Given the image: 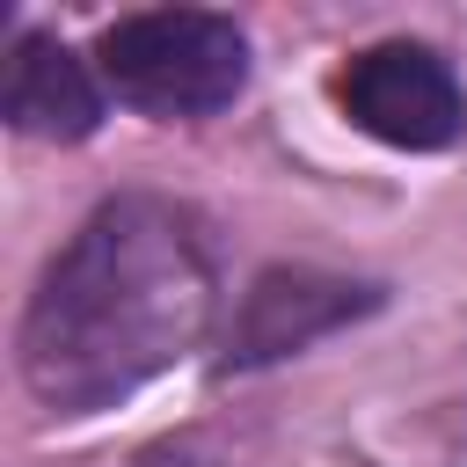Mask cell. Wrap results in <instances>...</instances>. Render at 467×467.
Returning <instances> with one entry per match:
<instances>
[{
	"label": "cell",
	"mask_w": 467,
	"mask_h": 467,
	"mask_svg": "<svg viewBox=\"0 0 467 467\" xmlns=\"http://www.w3.org/2000/svg\"><path fill=\"white\" fill-rule=\"evenodd\" d=\"M0 117L29 139H88L102 124V88L88 73V58H73L51 36H15L7 44V73H0Z\"/></svg>",
	"instance_id": "obj_5"
},
{
	"label": "cell",
	"mask_w": 467,
	"mask_h": 467,
	"mask_svg": "<svg viewBox=\"0 0 467 467\" xmlns=\"http://www.w3.org/2000/svg\"><path fill=\"white\" fill-rule=\"evenodd\" d=\"M219 277L197 219L124 190L80 219L22 314V379L58 416H95L190 358L212 328Z\"/></svg>",
	"instance_id": "obj_1"
},
{
	"label": "cell",
	"mask_w": 467,
	"mask_h": 467,
	"mask_svg": "<svg viewBox=\"0 0 467 467\" xmlns=\"http://www.w3.org/2000/svg\"><path fill=\"white\" fill-rule=\"evenodd\" d=\"M379 292L372 285H350V277H321V270H263L234 321H226V372L234 365H270L285 350H306L314 336L358 321Z\"/></svg>",
	"instance_id": "obj_4"
},
{
	"label": "cell",
	"mask_w": 467,
	"mask_h": 467,
	"mask_svg": "<svg viewBox=\"0 0 467 467\" xmlns=\"http://www.w3.org/2000/svg\"><path fill=\"white\" fill-rule=\"evenodd\" d=\"M343 109L358 131L387 139V146H409V153H438L467 131V95L452 80V66L423 44H372L343 66L336 80Z\"/></svg>",
	"instance_id": "obj_3"
},
{
	"label": "cell",
	"mask_w": 467,
	"mask_h": 467,
	"mask_svg": "<svg viewBox=\"0 0 467 467\" xmlns=\"http://www.w3.org/2000/svg\"><path fill=\"white\" fill-rule=\"evenodd\" d=\"M95 73L146 117H212L248 88V36L212 7H146L95 36Z\"/></svg>",
	"instance_id": "obj_2"
},
{
	"label": "cell",
	"mask_w": 467,
	"mask_h": 467,
	"mask_svg": "<svg viewBox=\"0 0 467 467\" xmlns=\"http://www.w3.org/2000/svg\"><path fill=\"white\" fill-rule=\"evenodd\" d=\"M139 467H212V460H204L197 445H153V452H146Z\"/></svg>",
	"instance_id": "obj_6"
}]
</instances>
